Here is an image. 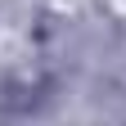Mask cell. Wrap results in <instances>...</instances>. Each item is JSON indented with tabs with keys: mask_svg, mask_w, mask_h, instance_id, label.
I'll return each instance as SVG.
<instances>
[{
	"mask_svg": "<svg viewBox=\"0 0 126 126\" xmlns=\"http://www.w3.org/2000/svg\"><path fill=\"white\" fill-rule=\"evenodd\" d=\"M0 94H5L9 108H36L45 94H50V81H45L41 68H18L5 77V86H0Z\"/></svg>",
	"mask_w": 126,
	"mask_h": 126,
	"instance_id": "obj_1",
	"label": "cell"
}]
</instances>
